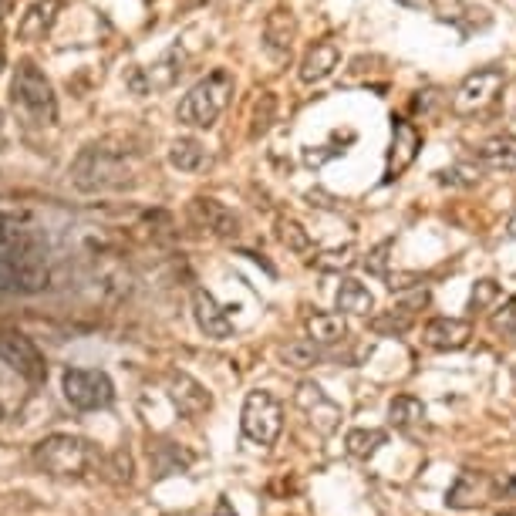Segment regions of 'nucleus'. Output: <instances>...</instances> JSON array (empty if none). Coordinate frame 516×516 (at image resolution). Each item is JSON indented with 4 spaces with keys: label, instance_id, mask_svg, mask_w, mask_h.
<instances>
[{
    "label": "nucleus",
    "instance_id": "obj_2",
    "mask_svg": "<svg viewBox=\"0 0 516 516\" xmlns=\"http://www.w3.org/2000/svg\"><path fill=\"white\" fill-rule=\"evenodd\" d=\"M230 95H233V75L226 68H216L189 88L186 98L176 108V119L189 125V129H213L216 119L230 105Z\"/></svg>",
    "mask_w": 516,
    "mask_h": 516
},
{
    "label": "nucleus",
    "instance_id": "obj_15",
    "mask_svg": "<svg viewBox=\"0 0 516 516\" xmlns=\"http://www.w3.org/2000/svg\"><path fill=\"white\" fill-rule=\"evenodd\" d=\"M341 65V48L334 41H318L311 44L301 61V81L304 85H318V81L331 78L334 68Z\"/></svg>",
    "mask_w": 516,
    "mask_h": 516
},
{
    "label": "nucleus",
    "instance_id": "obj_19",
    "mask_svg": "<svg viewBox=\"0 0 516 516\" xmlns=\"http://www.w3.org/2000/svg\"><path fill=\"white\" fill-rule=\"evenodd\" d=\"M388 422H392L398 432H405V436H419L425 429V405L412 395H398L392 398V405H388Z\"/></svg>",
    "mask_w": 516,
    "mask_h": 516
},
{
    "label": "nucleus",
    "instance_id": "obj_22",
    "mask_svg": "<svg viewBox=\"0 0 516 516\" xmlns=\"http://www.w3.org/2000/svg\"><path fill=\"white\" fill-rule=\"evenodd\" d=\"M334 304H338L341 314H368L375 307V297H371V291L361 280L344 277L338 284V294H334Z\"/></svg>",
    "mask_w": 516,
    "mask_h": 516
},
{
    "label": "nucleus",
    "instance_id": "obj_38",
    "mask_svg": "<svg viewBox=\"0 0 516 516\" xmlns=\"http://www.w3.org/2000/svg\"><path fill=\"white\" fill-rule=\"evenodd\" d=\"M506 230H510V237L516 240V216H513V220H510V226H506Z\"/></svg>",
    "mask_w": 516,
    "mask_h": 516
},
{
    "label": "nucleus",
    "instance_id": "obj_8",
    "mask_svg": "<svg viewBox=\"0 0 516 516\" xmlns=\"http://www.w3.org/2000/svg\"><path fill=\"white\" fill-rule=\"evenodd\" d=\"M48 284L44 253L34 257H7L0 253V294H34Z\"/></svg>",
    "mask_w": 516,
    "mask_h": 516
},
{
    "label": "nucleus",
    "instance_id": "obj_27",
    "mask_svg": "<svg viewBox=\"0 0 516 516\" xmlns=\"http://www.w3.org/2000/svg\"><path fill=\"white\" fill-rule=\"evenodd\" d=\"M311 264L318 267V270H324V274H341V270L355 267V247H351V243H344V247H338V250L314 253Z\"/></svg>",
    "mask_w": 516,
    "mask_h": 516
},
{
    "label": "nucleus",
    "instance_id": "obj_10",
    "mask_svg": "<svg viewBox=\"0 0 516 516\" xmlns=\"http://www.w3.org/2000/svg\"><path fill=\"white\" fill-rule=\"evenodd\" d=\"M419 149H422V132L409 119H392V149H388L385 183L402 176L415 162V156H419Z\"/></svg>",
    "mask_w": 516,
    "mask_h": 516
},
{
    "label": "nucleus",
    "instance_id": "obj_1",
    "mask_svg": "<svg viewBox=\"0 0 516 516\" xmlns=\"http://www.w3.org/2000/svg\"><path fill=\"white\" fill-rule=\"evenodd\" d=\"M71 183L81 193H115V189L135 186V169L122 152H112L105 146H88L71 162Z\"/></svg>",
    "mask_w": 516,
    "mask_h": 516
},
{
    "label": "nucleus",
    "instance_id": "obj_9",
    "mask_svg": "<svg viewBox=\"0 0 516 516\" xmlns=\"http://www.w3.org/2000/svg\"><path fill=\"white\" fill-rule=\"evenodd\" d=\"M0 358L11 365L17 375H24L27 382H44L48 375V365H44V355L38 351V344L24 334H0Z\"/></svg>",
    "mask_w": 516,
    "mask_h": 516
},
{
    "label": "nucleus",
    "instance_id": "obj_20",
    "mask_svg": "<svg viewBox=\"0 0 516 516\" xmlns=\"http://www.w3.org/2000/svg\"><path fill=\"white\" fill-rule=\"evenodd\" d=\"M479 162L493 172H516V135L503 132L486 139L483 149H479Z\"/></svg>",
    "mask_w": 516,
    "mask_h": 516
},
{
    "label": "nucleus",
    "instance_id": "obj_34",
    "mask_svg": "<svg viewBox=\"0 0 516 516\" xmlns=\"http://www.w3.org/2000/svg\"><path fill=\"white\" fill-rule=\"evenodd\" d=\"M307 199H311V206H318V210H331V196L324 193V189H311Z\"/></svg>",
    "mask_w": 516,
    "mask_h": 516
},
{
    "label": "nucleus",
    "instance_id": "obj_31",
    "mask_svg": "<svg viewBox=\"0 0 516 516\" xmlns=\"http://www.w3.org/2000/svg\"><path fill=\"white\" fill-rule=\"evenodd\" d=\"M500 297V284L496 280H479L473 287V297H469V311H490V304Z\"/></svg>",
    "mask_w": 516,
    "mask_h": 516
},
{
    "label": "nucleus",
    "instance_id": "obj_13",
    "mask_svg": "<svg viewBox=\"0 0 516 516\" xmlns=\"http://www.w3.org/2000/svg\"><path fill=\"white\" fill-rule=\"evenodd\" d=\"M432 351H463L473 338V324L463 318H432L422 331Z\"/></svg>",
    "mask_w": 516,
    "mask_h": 516
},
{
    "label": "nucleus",
    "instance_id": "obj_25",
    "mask_svg": "<svg viewBox=\"0 0 516 516\" xmlns=\"http://www.w3.org/2000/svg\"><path fill=\"white\" fill-rule=\"evenodd\" d=\"M412 321H415V307L402 304V307H395V311H388V314H382V318L371 321V331L395 338V334H405V331H409Z\"/></svg>",
    "mask_w": 516,
    "mask_h": 516
},
{
    "label": "nucleus",
    "instance_id": "obj_24",
    "mask_svg": "<svg viewBox=\"0 0 516 516\" xmlns=\"http://www.w3.org/2000/svg\"><path fill=\"white\" fill-rule=\"evenodd\" d=\"M203 159H206V149L199 139H176L169 149V162L179 172H196L199 166H203Z\"/></svg>",
    "mask_w": 516,
    "mask_h": 516
},
{
    "label": "nucleus",
    "instance_id": "obj_4",
    "mask_svg": "<svg viewBox=\"0 0 516 516\" xmlns=\"http://www.w3.org/2000/svg\"><path fill=\"white\" fill-rule=\"evenodd\" d=\"M95 459V446L78 436H51L38 446V463L51 476H81L85 469L95 466Z\"/></svg>",
    "mask_w": 516,
    "mask_h": 516
},
{
    "label": "nucleus",
    "instance_id": "obj_35",
    "mask_svg": "<svg viewBox=\"0 0 516 516\" xmlns=\"http://www.w3.org/2000/svg\"><path fill=\"white\" fill-rule=\"evenodd\" d=\"M395 4L409 7V11H429V7H432V0H395Z\"/></svg>",
    "mask_w": 516,
    "mask_h": 516
},
{
    "label": "nucleus",
    "instance_id": "obj_30",
    "mask_svg": "<svg viewBox=\"0 0 516 516\" xmlns=\"http://www.w3.org/2000/svg\"><path fill=\"white\" fill-rule=\"evenodd\" d=\"M490 328H493V334H500V338H513L516 334V297L503 301V307H496L490 318Z\"/></svg>",
    "mask_w": 516,
    "mask_h": 516
},
{
    "label": "nucleus",
    "instance_id": "obj_39",
    "mask_svg": "<svg viewBox=\"0 0 516 516\" xmlns=\"http://www.w3.org/2000/svg\"><path fill=\"white\" fill-rule=\"evenodd\" d=\"M0 65H4V51H0Z\"/></svg>",
    "mask_w": 516,
    "mask_h": 516
},
{
    "label": "nucleus",
    "instance_id": "obj_18",
    "mask_svg": "<svg viewBox=\"0 0 516 516\" xmlns=\"http://www.w3.org/2000/svg\"><path fill=\"white\" fill-rule=\"evenodd\" d=\"M193 216L210 233H216V237H237V233H240V220H237V216L226 210L223 203L210 199V196H196L193 199Z\"/></svg>",
    "mask_w": 516,
    "mask_h": 516
},
{
    "label": "nucleus",
    "instance_id": "obj_21",
    "mask_svg": "<svg viewBox=\"0 0 516 516\" xmlns=\"http://www.w3.org/2000/svg\"><path fill=\"white\" fill-rule=\"evenodd\" d=\"M307 338L318 341L321 348H331V344H341L348 338V324H344L341 314H311L307 318Z\"/></svg>",
    "mask_w": 516,
    "mask_h": 516
},
{
    "label": "nucleus",
    "instance_id": "obj_6",
    "mask_svg": "<svg viewBox=\"0 0 516 516\" xmlns=\"http://www.w3.org/2000/svg\"><path fill=\"white\" fill-rule=\"evenodd\" d=\"M61 388H65V398L81 412H95L108 409L115 402V385L105 371L98 368H68L65 378H61Z\"/></svg>",
    "mask_w": 516,
    "mask_h": 516
},
{
    "label": "nucleus",
    "instance_id": "obj_3",
    "mask_svg": "<svg viewBox=\"0 0 516 516\" xmlns=\"http://www.w3.org/2000/svg\"><path fill=\"white\" fill-rule=\"evenodd\" d=\"M11 105L24 115L31 125H54L58 122V102H54V88L48 75L34 65L21 61L11 78Z\"/></svg>",
    "mask_w": 516,
    "mask_h": 516
},
{
    "label": "nucleus",
    "instance_id": "obj_28",
    "mask_svg": "<svg viewBox=\"0 0 516 516\" xmlns=\"http://www.w3.org/2000/svg\"><path fill=\"white\" fill-rule=\"evenodd\" d=\"M277 237L287 250H294V253L311 250V233H307L297 220H291V216H280L277 220Z\"/></svg>",
    "mask_w": 516,
    "mask_h": 516
},
{
    "label": "nucleus",
    "instance_id": "obj_40",
    "mask_svg": "<svg viewBox=\"0 0 516 516\" xmlns=\"http://www.w3.org/2000/svg\"><path fill=\"white\" fill-rule=\"evenodd\" d=\"M0 415H4V412H0Z\"/></svg>",
    "mask_w": 516,
    "mask_h": 516
},
{
    "label": "nucleus",
    "instance_id": "obj_16",
    "mask_svg": "<svg viewBox=\"0 0 516 516\" xmlns=\"http://www.w3.org/2000/svg\"><path fill=\"white\" fill-rule=\"evenodd\" d=\"M58 11H61V0H38V4H31L27 14L21 17V24H17V38L27 44L44 41L51 34L54 21H58Z\"/></svg>",
    "mask_w": 516,
    "mask_h": 516
},
{
    "label": "nucleus",
    "instance_id": "obj_17",
    "mask_svg": "<svg viewBox=\"0 0 516 516\" xmlns=\"http://www.w3.org/2000/svg\"><path fill=\"white\" fill-rule=\"evenodd\" d=\"M169 398L176 402V409L183 415H199L210 409V395L203 392V385L196 378H189L186 371H169Z\"/></svg>",
    "mask_w": 516,
    "mask_h": 516
},
{
    "label": "nucleus",
    "instance_id": "obj_33",
    "mask_svg": "<svg viewBox=\"0 0 516 516\" xmlns=\"http://www.w3.org/2000/svg\"><path fill=\"white\" fill-rule=\"evenodd\" d=\"M388 250H392V243H382V247H378V250L368 257V270H371V274L388 277Z\"/></svg>",
    "mask_w": 516,
    "mask_h": 516
},
{
    "label": "nucleus",
    "instance_id": "obj_23",
    "mask_svg": "<svg viewBox=\"0 0 516 516\" xmlns=\"http://www.w3.org/2000/svg\"><path fill=\"white\" fill-rule=\"evenodd\" d=\"M388 442V436L382 429H351L348 439H344V446H348V456L355 459H371L378 449H382Z\"/></svg>",
    "mask_w": 516,
    "mask_h": 516
},
{
    "label": "nucleus",
    "instance_id": "obj_37",
    "mask_svg": "<svg viewBox=\"0 0 516 516\" xmlns=\"http://www.w3.org/2000/svg\"><path fill=\"white\" fill-rule=\"evenodd\" d=\"M7 14H11V0H0V21H4Z\"/></svg>",
    "mask_w": 516,
    "mask_h": 516
},
{
    "label": "nucleus",
    "instance_id": "obj_12",
    "mask_svg": "<svg viewBox=\"0 0 516 516\" xmlns=\"http://www.w3.org/2000/svg\"><path fill=\"white\" fill-rule=\"evenodd\" d=\"M193 314H196L199 331H203L206 338H213V341L233 338V321H230V314H226L223 307L216 304V297H213L210 291H203V287H196V291H193Z\"/></svg>",
    "mask_w": 516,
    "mask_h": 516
},
{
    "label": "nucleus",
    "instance_id": "obj_29",
    "mask_svg": "<svg viewBox=\"0 0 516 516\" xmlns=\"http://www.w3.org/2000/svg\"><path fill=\"white\" fill-rule=\"evenodd\" d=\"M479 176H483V169H479L476 162H456V166L436 172L442 186H476Z\"/></svg>",
    "mask_w": 516,
    "mask_h": 516
},
{
    "label": "nucleus",
    "instance_id": "obj_11",
    "mask_svg": "<svg viewBox=\"0 0 516 516\" xmlns=\"http://www.w3.org/2000/svg\"><path fill=\"white\" fill-rule=\"evenodd\" d=\"M297 41V17L287 7H274L264 21V48L274 61H287Z\"/></svg>",
    "mask_w": 516,
    "mask_h": 516
},
{
    "label": "nucleus",
    "instance_id": "obj_36",
    "mask_svg": "<svg viewBox=\"0 0 516 516\" xmlns=\"http://www.w3.org/2000/svg\"><path fill=\"white\" fill-rule=\"evenodd\" d=\"M213 516H237V513H233V506H230V500H226V496H223V500H220V503H216V510H213Z\"/></svg>",
    "mask_w": 516,
    "mask_h": 516
},
{
    "label": "nucleus",
    "instance_id": "obj_32",
    "mask_svg": "<svg viewBox=\"0 0 516 516\" xmlns=\"http://www.w3.org/2000/svg\"><path fill=\"white\" fill-rule=\"evenodd\" d=\"M274 112H277V98L274 95H264V112H260V105H257V115H253V129L250 135L257 139V135H264L270 129V119H274Z\"/></svg>",
    "mask_w": 516,
    "mask_h": 516
},
{
    "label": "nucleus",
    "instance_id": "obj_5",
    "mask_svg": "<svg viewBox=\"0 0 516 516\" xmlns=\"http://www.w3.org/2000/svg\"><path fill=\"white\" fill-rule=\"evenodd\" d=\"M240 425H243V436L250 442H257V446H274L280 429H284V409H280L274 395L257 388V392H250L247 402H243Z\"/></svg>",
    "mask_w": 516,
    "mask_h": 516
},
{
    "label": "nucleus",
    "instance_id": "obj_7",
    "mask_svg": "<svg viewBox=\"0 0 516 516\" xmlns=\"http://www.w3.org/2000/svg\"><path fill=\"white\" fill-rule=\"evenodd\" d=\"M506 85V71L503 68H476L463 85L452 95V112L456 115H476L483 108H490L500 95V88Z\"/></svg>",
    "mask_w": 516,
    "mask_h": 516
},
{
    "label": "nucleus",
    "instance_id": "obj_14",
    "mask_svg": "<svg viewBox=\"0 0 516 516\" xmlns=\"http://www.w3.org/2000/svg\"><path fill=\"white\" fill-rule=\"evenodd\" d=\"M297 405L311 415V422L318 425L321 432H334L338 429V419H341V409L331 402L328 395L321 392V385L314 382H304L301 388H297Z\"/></svg>",
    "mask_w": 516,
    "mask_h": 516
},
{
    "label": "nucleus",
    "instance_id": "obj_26",
    "mask_svg": "<svg viewBox=\"0 0 516 516\" xmlns=\"http://www.w3.org/2000/svg\"><path fill=\"white\" fill-rule=\"evenodd\" d=\"M321 358H324V348H321L318 341H311V338L294 341V344H287V348H284V361L291 368H314Z\"/></svg>",
    "mask_w": 516,
    "mask_h": 516
}]
</instances>
